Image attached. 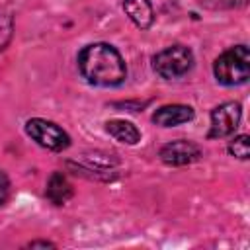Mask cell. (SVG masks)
Returning <instances> with one entry per match:
<instances>
[{
	"instance_id": "cell-4",
	"label": "cell",
	"mask_w": 250,
	"mask_h": 250,
	"mask_svg": "<svg viewBox=\"0 0 250 250\" xmlns=\"http://www.w3.org/2000/svg\"><path fill=\"white\" fill-rule=\"evenodd\" d=\"M25 133L43 148L61 152L70 145V137L66 131H62L57 123L41 119V117H33L25 123Z\"/></svg>"
},
{
	"instance_id": "cell-3",
	"label": "cell",
	"mask_w": 250,
	"mask_h": 250,
	"mask_svg": "<svg viewBox=\"0 0 250 250\" xmlns=\"http://www.w3.org/2000/svg\"><path fill=\"white\" fill-rule=\"evenodd\" d=\"M152 66L156 74H160L166 80L182 78L193 66V53L184 45H172L154 55Z\"/></svg>"
},
{
	"instance_id": "cell-6",
	"label": "cell",
	"mask_w": 250,
	"mask_h": 250,
	"mask_svg": "<svg viewBox=\"0 0 250 250\" xmlns=\"http://www.w3.org/2000/svg\"><path fill=\"white\" fill-rule=\"evenodd\" d=\"M201 158V148L191 141H172L160 148V160L168 166H186Z\"/></svg>"
},
{
	"instance_id": "cell-10",
	"label": "cell",
	"mask_w": 250,
	"mask_h": 250,
	"mask_svg": "<svg viewBox=\"0 0 250 250\" xmlns=\"http://www.w3.org/2000/svg\"><path fill=\"white\" fill-rule=\"evenodd\" d=\"M105 131L119 143H125V145H137L141 141V133L139 129L131 123V121H125V119H111L105 123Z\"/></svg>"
},
{
	"instance_id": "cell-7",
	"label": "cell",
	"mask_w": 250,
	"mask_h": 250,
	"mask_svg": "<svg viewBox=\"0 0 250 250\" xmlns=\"http://www.w3.org/2000/svg\"><path fill=\"white\" fill-rule=\"evenodd\" d=\"M193 119V107L184 105V104H170L162 105L154 111L152 121L160 127H176L182 123H188Z\"/></svg>"
},
{
	"instance_id": "cell-11",
	"label": "cell",
	"mask_w": 250,
	"mask_h": 250,
	"mask_svg": "<svg viewBox=\"0 0 250 250\" xmlns=\"http://www.w3.org/2000/svg\"><path fill=\"white\" fill-rule=\"evenodd\" d=\"M229 152L234 154L236 158L246 160L248 154H250V139H248V135H238V137H234V139L230 141V145H229Z\"/></svg>"
},
{
	"instance_id": "cell-8",
	"label": "cell",
	"mask_w": 250,
	"mask_h": 250,
	"mask_svg": "<svg viewBox=\"0 0 250 250\" xmlns=\"http://www.w3.org/2000/svg\"><path fill=\"white\" fill-rule=\"evenodd\" d=\"M123 10L139 29H148L154 21V12L148 0H123Z\"/></svg>"
},
{
	"instance_id": "cell-12",
	"label": "cell",
	"mask_w": 250,
	"mask_h": 250,
	"mask_svg": "<svg viewBox=\"0 0 250 250\" xmlns=\"http://www.w3.org/2000/svg\"><path fill=\"white\" fill-rule=\"evenodd\" d=\"M8 197H10V180H8L6 172L0 170V207L8 201Z\"/></svg>"
},
{
	"instance_id": "cell-13",
	"label": "cell",
	"mask_w": 250,
	"mask_h": 250,
	"mask_svg": "<svg viewBox=\"0 0 250 250\" xmlns=\"http://www.w3.org/2000/svg\"><path fill=\"white\" fill-rule=\"evenodd\" d=\"M27 246H29V248H55V244L49 242V240H33V242H29Z\"/></svg>"
},
{
	"instance_id": "cell-9",
	"label": "cell",
	"mask_w": 250,
	"mask_h": 250,
	"mask_svg": "<svg viewBox=\"0 0 250 250\" xmlns=\"http://www.w3.org/2000/svg\"><path fill=\"white\" fill-rule=\"evenodd\" d=\"M45 195L51 203L55 205H62L72 197V184L66 180V176L62 172H55L45 188Z\"/></svg>"
},
{
	"instance_id": "cell-5",
	"label": "cell",
	"mask_w": 250,
	"mask_h": 250,
	"mask_svg": "<svg viewBox=\"0 0 250 250\" xmlns=\"http://www.w3.org/2000/svg\"><path fill=\"white\" fill-rule=\"evenodd\" d=\"M242 117V107L238 102H225L217 105L211 111V129H209V139H221L229 137L234 133Z\"/></svg>"
},
{
	"instance_id": "cell-1",
	"label": "cell",
	"mask_w": 250,
	"mask_h": 250,
	"mask_svg": "<svg viewBox=\"0 0 250 250\" xmlns=\"http://www.w3.org/2000/svg\"><path fill=\"white\" fill-rule=\"evenodd\" d=\"M80 74L94 86H119L127 78V66L119 51L109 43H92L78 53Z\"/></svg>"
},
{
	"instance_id": "cell-2",
	"label": "cell",
	"mask_w": 250,
	"mask_h": 250,
	"mask_svg": "<svg viewBox=\"0 0 250 250\" xmlns=\"http://www.w3.org/2000/svg\"><path fill=\"white\" fill-rule=\"evenodd\" d=\"M217 82L225 86H240L250 76V53L246 45H236L227 49L217 57L213 64Z\"/></svg>"
}]
</instances>
